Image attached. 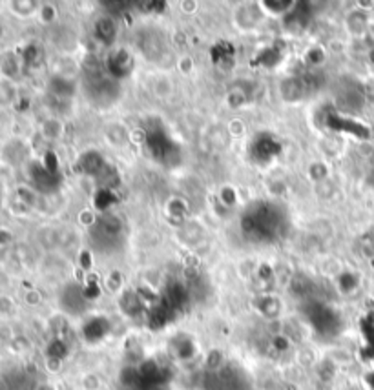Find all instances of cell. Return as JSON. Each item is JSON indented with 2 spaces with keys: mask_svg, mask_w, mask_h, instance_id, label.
I'll return each mask as SVG.
<instances>
[{
  "mask_svg": "<svg viewBox=\"0 0 374 390\" xmlns=\"http://www.w3.org/2000/svg\"><path fill=\"white\" fill-rule=\"evenodd\" d=\"M29 181L32 185L37 188V190L44 192V194H49V192H55L59 188V175L53 168L49 166H44V164H32L29 168Z\"/></svg>",
  "mask_w": 374,
  "mask_h": 390,
  "instance_id": "6da1fadb",
  "label": "cell"
},
{
  "mask_svg": "<svg viewBox=\"0 0 374 390\" xmlns=\"http://www.w3.org/2000/svg\"><path fill=\"white\" fill-rule=\"evenodd\" d=\"M81 168L88 175H101L104 172V161L97 152H88L81 157Z\"/></svg>",
  "mask_w": 374,
  "mask_h": 390,
  "instance_id": "277c9868",
  "label": "cell"
},
{
  "mask_svg": "<svg viewBox=\"0 0 374 390\" xmlns=\"http://www.w3.org/2000/svg\"><path fill=\"white\" fill-rule=\"evenodd\" d=\"M15 68H18V62H16V59L13 57V55H8V57H4V60H2V73L8 77H13L16 73Z\"/></svg>",
  "mask_w": 374,
  "mask_h": 390,
  "instance_id": "52a82bcc",
  "label": "cell"
},
{
  "mask_svg": "<svg viewBox=\"0 0 374 390\" xmlns=\"http://www.w3.org/2000/svg\"><path fill=\"white\" fill-rule=\"evenodd\" d=\"M49 88H51V92H53L57 97H70L71 93H73V84H71L70 81L62 79V77L51 79Z\"/></svg>",
  "mask_w": 374,
  "mask_h": 390,
  "instance_id": "8992f818",
  "label": "cell"
},
{
  "mask_svg": "<svg viewBox=\"0 0 374 390\" xmlns=\"http://www.w3.org/2000/svg\"><path fill=\"white\" fill-rule=\"evenodd\" d=\"M95 33H97L99 40H103V42H112V38L115 37V33H117V26H115V22L110 18V16H103V18H99L95 22Z\"/></svg>",
  "mask_w": 374,
  "mask_h": 390,
  "instance_id": "5b68a950",
  "label": "cell"
},
{
  "mask_svg": "<svg viewBox=\"0 0 374 390\" xmlns=\"http://www.w3.org/2000/svg\"><path fill=\"white\" fill-rule=\"evenodd\" d=\"M0 203H2V186H0Z\"/></svg>",
  "mask_w": 374,
  "mask_h": 390,
  "instance_id": "ba28073f",
  "label": "cell"
},
{
  "mask_svg": "<svg viewBox=\"0 0 374 390\" xmlns=\"http://www.w3.org/2000/svg\"><path fill=\"white\" fill-rule=\"evenodd\" d=\"M307 86H309V82L305 79H287L282 84V95L287 101H298V99L305 97Z\"/></svg>",
  "mask_w": 374,
  "mask_h": 390,
  "instance_id": "3957f363",
  "label": "cell"
},
{
  "mask_svg": "<svg viewBox=\"0 0 374 390\" xmlns=\"http://www.w3.org/2000/svg\"><path fill=\"white\" fill-rule=\"evenodd\" d=\"M108 70L114 73L115 77H125L132 71V57L128 51L119 49L115 51L108 59Z\"/></svg>",
  "mask_w": 374,
  "mask_h": 390,
  "instance_id": "7a4b0ae2",
  "label": "cell"
}]
</instances>
